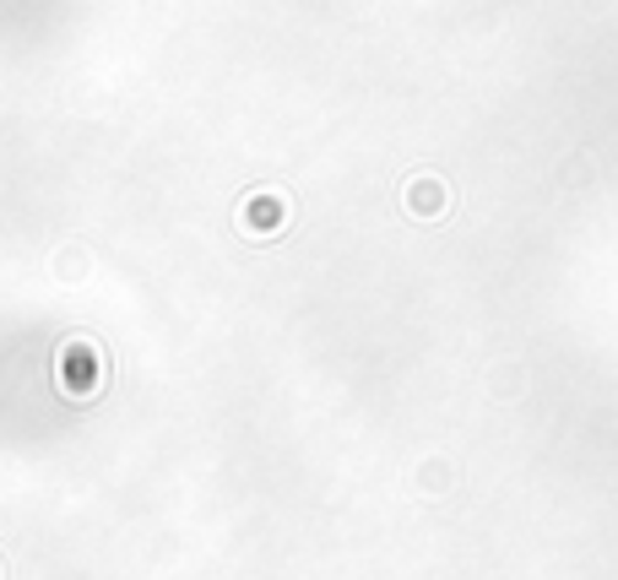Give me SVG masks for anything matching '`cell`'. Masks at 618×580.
<instances>
[{"instance_id": "obj_2", "label": "cell", "mask_w": 618, "mask_h": 580, "mask_svg": "<svg viewBox=\"0 0 618 580\" xmlns=\"http://www.w3.org/2000/svg\"><path fill=\"white\" fill-rule=\"evenodd\" d=\"M402 206H407V217H418V223H439V217L456 212V185L439 180V174H413V180L402 185Z\"/></svg>"}, {"instance_id": "obj_1", "label": "cell", "mask_w": 618, "mask_h": 580, "mask_svg": "<svg viewBox=\"0 0 618 580\" xmlns=\"http://www.w3.org/2000/svg\"><path fill=\"white\" fill-rule=\"evenodd\" d=\"M55 364H61V390L71 401H93L104 390V347L93 336H65Z\"/></svg>"}, {"instance_id": "obj_4", "label": "cell", "mask_w": 618, "mask_h": 580, "mask_svg": "<svg viewBox=\"0 0 618 580\" xmlns=\"http://www.w3.org/2000/svg\"><path fill=\"white\" fill-rule=\"evenodd\" d=\"M450 483H456V466H450L445 455H429V461L418 466V488H424V500H445Z\"/></svg>"}, {"instance_id": "obj_3", "label": "cell", "mask_w": 618, "mask_h": 580, "mask_svg": "<svg viewBox=\"0 0 618 580\" xmlns=\"http://www.w3.org/2000/svg\"><path fill=\"white\" fill-rule=\"evenodd\" d=\"M288 212H294V206H288L283 191H255L245 206H239V223L249 228V239H277V234L288 228Z\"/></svg>"}]
</instances>
